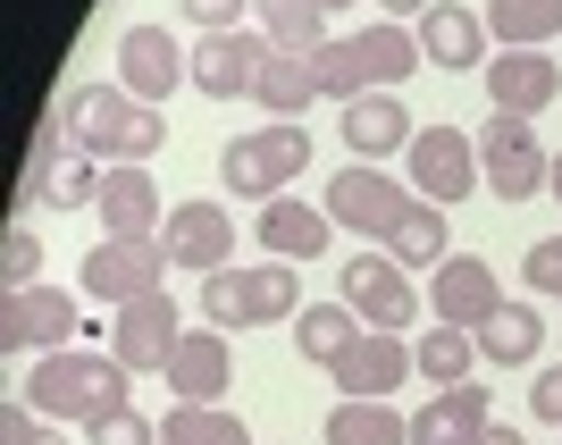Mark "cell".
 <instances>
[{
  "label": "cell",
  "mask_w": 562,
  "mask_h": 445,
  "mask_svg": "<svg viewBox=\"0 0 562 445\" xmlns=\"http://www.w3.org/2000/svg\"><path fill=\"white\" fill-rule=\"evenodd\" d=\"M311 168V135L294 126V118H269L260 135H235L227 152H218V177H227L244 202H285V186Z\"/></svg>",
  "instance_id": "5b68a950"
},
{
  "label": "cell",
  "mask_w": 562,
  "mask_h": 445,
  "mask_svg": "<svg viewBox=\"0 0 562 445\" xmlns=\"http://www.w3.org/2000/svg\"><path fill=\"white\" fill-rule=\"evenodd\" d=\"M168 387H177V403H218L235 387V361H227V329H186V345H177V361H168Z\"/></svg>",
  "instance_id": "7402d4cb"
},
{
  "label": "cell",
  "mask_w": 562,
  "mask_h": 445,
  "mask_svg": "<svg viewBox=\"0 0 562 445\" xmlns=\"http://www.w3.org/2000/svg\"><path fill=\"white\" fill-rule=\"evenodd\" d=\"M479 445H520V437H513V429H487V437H479Z\"/></svg>",
  "instance_id": "7bdbcfd3"
},
{
  "label": "cell",
  "mask_w": 562,
  "mask_h": 445,
  "mask_svg": "<svg viewBox=\"0 0 562 445\" xmlns=\"http://www.w3.org/2000/svg\"><path fill=\"white\" fill-rule=\"evenodd\" d=\"M160 244H168V260H177V269L218 278V269H227V253H235L227 202H177V211H168V227H160Z\"/></svg>",
  "instance_id": "2e32d148"
},
{
  "label": "cell",
  "mask_w": 562,
  "mask_h": 445,
  "mask_svg": "<svg viewBox=\"0 0 562 445\" xmlns=\"http://www.w3.org/2000/svg\"><path fill=\"white\" fill-rule=\"evenodd\" d=\"M0 445H68V437H59V421H43L34 403H9V412H0Z\"/></svg>",
  "instance_id": "8d00e7d4"
},
{
  "label": "cell",
  "mask_w": 562,
  "mask_h": 445,
  "mask_svg": "<svg viewBox=\"0 0 562 445\" xmlns=\"http://www.w3.org/2000/svg\"><path fill=\"white\" fill-rule=\"evenodd\" d=\"M85 329L76 320V294H59V286H18L9 303H0V345L9 353H68V336Z\"/></svg>",
  "instance_id": "4fadbf2b"
},
{
  "label": "cell",
  "mask_w": 562,
  "mask_h": 445,
  "mask_svg": "<svg viewBox=\"0 0 562 445\" xmlns=\"http://www.w3.org/2000/svg\"><path fill=\"white\" fill-rule=\"evenodd\" d=\"M479 361H495V370H520V361H538V345H546V320L529 303H504L495 320H479Z\"/></svg>",
  "instance_id": "4316f807"
},
{
  "label": "cell",
  "mask_w": 562,
  "mask_h": 445,
  "mask_svg": "<svg viewBox=\"0 0 562 445\" xmlns=\"http://www.w3.org/2000/svg\"><path fill=\"white\" fill-rule=\"evenodd\" d=\"M412 202H420V193H412V186H395V177H386L378 160H352L345 177L328 186V202H319V211H328L336 227H352V235H378V244H386V235H395V219L412 211Z\"/></svg>",
  "instance_id": "30bf717a"
},
{
  "label": "cell",
  "mask_w": 562,
  "mask_h": 445,
  "mask_svg": "<svg viewBox=\"0 0 562 445\" xmlns=\"http://www.w3.org/2000/svg\"><path fill=\"white\" fill-rule=\"evenodd\" d=\"M177 345H186V329H177V303L168 294H143V303H126L110 320V353L126 361V370H168L177 361Z\"/></svg>",
  "instance_id": "9a60e30c"
},
{
  "label": "cell",
  "mask_w": 562,
  "mask_h": 445,
  "mask_svg": "<svg viewBox=\"0 0 562 445\" xmlns=\"http://www.w3.org/2000/svg\"><path fill=\"white\" fill-rule=\"evenodd\" d=\"M126 387H135V370L117 361V353H43L34 361V387H25V403L43 412V421H101V412H126Z\"/></svg>",
  "instance_id": "3957f363"
},
{
  "label": "cell",
  "mask_w": 562,
  "mask_h": 445,
  "mask_svg": "<svg viewBox=\"0 0 562 445\" xmlns=\"http://www.w3.org/2000/svg\"><path fill=\"white\" fill-rule=\"evenodd\" d=\"M101 235H126V244H151V235L168 227V211H160V186L143 177V168H110L101 177Z\"/></svg>",
  "instance_id": "ffe728a7"
},
{
  "label": "cell",
  "mask_w": 562,
  "mask_h": 445,
  "mask_svg": "<svg viewBox=\"0 0 562 445\" xmlns=\"http://www.w3.org/2000/svg\"><path fill=\"white\" fill-rule=\"evenodd\" d=\"M244 9H252V0H186V18L202 25V34H227V25H244Z\"/></svg>",
  "instance_id": "f35d334b"
},
{
  "label": "cell",
  "mask_w": 562,
  "mask_h": 445,
  "mask_svg": "<svg viewBox=\"0 0 562 445\" xmlns=\"http://www.w3.org/2000/svg\"><path fill=\"white\" fill-rule=\"evenodd\" d=\"M412 110H403L395 93H361L345 101V143H352V160H386V152H412Z\"/></svg>",
  "instance_id": "603a6c76"
},
{
  "label": "cell",
  "mask_w": 562,
  "mask_h": 445,
  "mask_svg": "<svg viewBox=\"0 0 562 445\" xmlns=\"http://www.w3.org/2000/svg\"><path fill=\"white\" fill-rule=\"evenodd\" d=\"M160 445H252V429L227 403H177L160 421Z\"/></svg>",
  "instance_id": "836d02e7"
},
{
  "label": "cell",
  "mask_w": 562,
  "mask_h": 445,
  "mask_svg": "<svg viewBox=\"0 0 562 445\" xmlns=\"http://www.w3.org/2000/svg\"><path fill=\"white\" fill-rule=\"evenodd\" d=\"M378 253L395 260V269H446L453 260V235H446V211L437 202H412V211L395 219V235L378 244Z\"/></svg>",
  "instance_id": "484cf974"
},
{
  "label": "cell",
  "mask_w": 562,
  "mask_h": 445,
  "mask_svg": "<svg viewBox=\"0 0 562 445\" xmlns=\"http://www.w3.org/2000/svg\"><path fill=\"white\" fill-rule=\"evenodd\" d=\"M403 160H412V193L437 202V211H453L462 193H487V186H479V143L453 135V126H420Z\"/></svg>",
  "instance_id": "7c38bea8"
},
{
  "label": "cell",
  "mask_w": 562,
  "mask_h": 445,
  "mask_svg": "<svg viewBox=\"0 0 562 445\" xmlns=\"http://www.w3.org/2000/svg\"><path fill=\"white\" fill-rule=\"evenodd\" d=\"M554 93H562L554 51H495V59H487V101H495V118H538Z\"/></svg>",
  "instance_id": "e0dca14e"
},
{
  "label": "cell",
  "mask_w": 562,
  "mask_h": 445,
  "mask_svg": "<svg viewBox=\"0 0 562 445\" xmlns=\"http://www.w3.org/2000/svg\"><path fill=\"white\" fill-rule=\"evenodd\" d=\"M378 9H395V18H428L437 0H378Z\"/></svg>",
  "instance_id": "60d3db41"
},
{
  "label": "cell",
  "mask_w": 562,
  "mask_h": 445,
  "mask_svg": "<svg viewBox=\"0 0 562 445\" xmlns=\"http://www.w3.org/2000/svg\"><path fill=\"white\" fill-rule=\"evenodd\" d=\"M269 51H278V43H269V34H244V25H227V34H202V43H193V93H211V101L252 93Z\"/></svg>",
  "instance_id": "5bb4252c"
},
{
  "label": "cell",
  "mask_w": 562,
  "mask_h": 445,
  "mask_svg": "<svg viewBox=\"0 0 562 445\" xmlns=\"http://www.w3.org/2000/svg\"><path fill=\"white\" fill-rule=\"evenodd\" d=\"M59 126H68L76 152H93L101 168H143L168 143V118L151 101H135L126 85H76L59 101Z\"/></svg>",
  "instance_id": "6da1fadb"
},
{
  "label": "cell",
  "mask_w": 562,
  "mask_h": 445,
  "mask_svg": "<svg viewBox=\"0 0 562 445\" xmlns=\"http://www.w3.org/2000/svg\"><path fill=\"white\" fill-rule=\"evenodd\" d=\"M412 68H428V51H420V34H403L395 18L361 25V34H328V43L311 51V76H319V93H328V101L386 93V85H403Z\"/></svg>",
  "instance_id": "7a4b0ae2"
},
{
  "label": "cell",
  "mask_w": 562,
  "mask_h": 445,
  "mask_svg": "<svg viewBox=\"0 0 562 445\" xmlns=\"http://www.w3.org/2000/svg\"><path fill=\"white\" fill-rule=\"evenodd\" d=\"M487 387H437V396L420 403V412H412V445H479L487 437Z\"/></svg>",
  "instance_id": "44dd1931"
},
{
  "label": "cell",
  "mask_w": 562,
  "mask_h": 445,
  "mask_svg": "<svg viewBox=\"0 0 562 445\" xmlns=\"http://www.w3.org/2000/svg\"><path fill=\"white\" fill-rule=\"evenodd\" d=\"M428 303H437V320H446V329H479V320H495V311H504V286H495L487 260L453 253L446 269H437V286H428Z\"/></svg>",
  "instance_id": "d6986e66"
},
{
  "label": "cell",
  "mask_w": 562,
  "mask_h": 445,
  "mask_svg": "<svg viewBox=\"0 0 562 445\" xmlns=\"http://www.w3.org/2000/svg\"><path fill=\"white\" fill-rule=\"evenodd\" d=\"M554 34H562V0H487V43L546 51Z\"/></svg>",
  "instance_id": "f1b7e54d"
},
{
  "label": "cell",
  "mask_w": 562,
  "mask_h": 445,
  "mask_svg": "<svg viewBox=\"0 0 562 445\" xmlns=\"http://www.w3.org/2000/svg\"><path fill=\"white\" fill-rule=\"evenodd\" d=\"M336 303H352V311H361V329H386V336H403L412 320H420L412 269H395L386 253H352L345 278H336Z\"/></svg>",
  "instance_id": "ba28073f"
},
{
  "label": "cell",
  "mask_w": 562,
  "mask_h": 445,
  "mask_svg": "<svg viewBox=\"0 0 562 445\" xmlns=\"http://www.w3.org/2000/svg\"><path fill=\"white\" fill-rule=\"evenodd\" d=\"M252 18L278 51H303V59L328 43V9H319V0H252Z\"/></svg>",
  "instance_id": "1f68e13d"
},
{
  "label": "cell",
  "mask_w": 562,
  "mask_h": 445,
  "mask_svg": "<svg viewBox=\"0 0 562 445\" xmlns=\"http://www.w3.org/2000/svg\"><path fill=\"white\" fill-rule=\"evenodd\" d=\"M470 361H479V336H470V329H446V320H428V336L412 345V370H420L428 387H462Z\"/></svg>",
  "instance_id": "d6a6232c"
},
{
  "label": "cell",
  "mask_w": 562,
  "mask_h": 445,
  "mask_svg": "<svg viewBox=\"0 0 562 445\" xmlns=\"http://www.w3.org/2000/svg\"><path fill=\"white\" fill-rule=\"evenodd\" d=\"M420 51L437 68H487V18L462 9V0H437L420 18Z\"/></svg>",
  "instance_id": "cb8c5ba5"
},
{
  "label": "cell",
  "mask_w": 562,
  "mask_h": 445,
  "mask_svg": "<svg viewBox=\"0 0 562 445\" xmlns=\"http://www.w3.org/2000/svg\"><path fill=\"white\" fill-rule=\"evenodd\" d=\"M546 152H538V126L529 118H487V135H479V186L495 193V202H529V193H546Z\"/></svg>",
  "instance_id": "9c48e42d"
},
{
  "label": "cell",
  "mask_w": 562,
  "mask_h": 445,
  "mask_svg": "<svg viewBox=\"0 0 562 445\" xmlns=\"http://www.w3.org/2000/svg\"><path fill=\"white\" fill-rule=\"evenodd\" d=\"M85 294L93 303H110V311H126V303H143V294H168V244L151 235V244H126V235H101L93 253H85Z\"/></svg>",
  "instance_id": "8992f818"
},
{
  "label": "cell",
  "mask_w": 562,
  "mask_h": 445,
  "mask_svg": "<svg viewBox=\"0 0 562 445\" xmlns=\"http://www.w3.org/2000/svg\"><path fill=\"white\" fill-rule=\"evenodd\" d=\"M520 278H529V294H554V303H562V235L529 244V260H520Z\"/></svg>",
  "instance_id": "74e56055"
},
{
  "label": "cell",
  "mask_w": 562,
  "mask_h": 445,
  "mask_svg": "<svg viewBox=\"0 0 562 445\" xmlns=\"http://www.w3.org/2000/svg\"><path fill=\"white\" fill-rule=\"evenodd\" d=\"M319 9H328V18H336V9H352V0H319Z\"/></svg>",
  "instance_id": "ee69618b"
},
{
  "label": "cell",
  "mask_w": 562,
  "mask_h": 445,
  "mask_svg": "<svg viewBox=\"0 0 562 445\" xmlns=\"http://www.w3.org/2000/svg\"><path fill=\"white\" fill-rule=\"evenodd\" d=\"M294 311H303L294 260H260V269H218V278H202V320H211V329H269V320H294Z\"/></svg>",
  "instance_id": "277c9868"
},
{
  "label": "cell",
  "mask_w": 562,
  "mask_h": 445,
  "mask_svg": "<svg viewBox=\"0 0 562 445\" xmlns=\"http://www.w3.org/2000/svg\"><path fill=\"white\" fill-rule=\"evenodd\" d=\"M546 193H554V202H562V152H554V168H546Z\"/></svg>",
  "instance_id": "b9f144b4"
},
{
  "label": "cell",
  "mask_w": 562,
  "mask_h": 445,
  "mask_svg": "<svg viewBox=\"0 0 562 445\" xmlns=\"http://www.w3.org/2000/svg\"><path fill=\"white\" fill-rule=\"evenodd\" d=\"M85 445H160V421H143L135 403H126V412H101V421H85Z\"/></svg>",
  "instance_id": "d590c367"
},
{
  "label": "cell",
  "mask_w": 562,
  "mask_h": 445,
  "mask_svg": "<svg viewBox=\"0 0 562 445\" xmlns=\"http://www.w3.org/2000/svg\"><path fill=\"white\" fill-rule=\"evenodd\" d=\"M328 235H336V219L328 211H311V202H260V253H278V260H319L328 253Z\"/></svg>",
  "instance_id": "d4e9b609"
},
{
  "label": "cell",
  "mask_w": 562,
  "mask_h": 445,
  "mask_svg": "<svg viewBox=\"0 0 562 445\" xmlns=\"http://www.w3.org/2000/svg\"><path fill=\"white\" fill-rule=\"evenodd\" d=\"M117 85L160 110L177 85H193V43H177L168 25H126L117 34Z\"/></svg>",
  "instance_id": "8fae6325"
},
{
  "label": "cell",
  "mask_w": 562,
  "mask_h": 445,
  "mask_svg": "<svg viewBox=\"0 0 562 445\" xmlns=\"http://www.w3.org/2000/svg\"><path fill=\"white\" fill-rule=\"evenodd\" d=\"M101 177L110 168L93 152H76L68 126H34V143H25V193H43L50 211H85V202H101Z\"/></svg>",
  "instance_id": "52a82bcc"
},
{
  "label": "cell",
  "mask_w": 562,
  "mask_h": 445,
  "mask_svg": "<svg viewBox=\"0 0 562 445\" xmlns=\"http://www.w3.org/2000/svg\"><path fill=\"white\" fill-rule=\"evenodd\" d=\"M252 101H260L269 118H303V101H319V76H311V59H303V51H269V59H260Z\"/></svg>",
  "instance_id": "f546056e"
},
{
  "label": "cell",
  "mask_w": 562,
  "mask_h": 445,
  "mask_svg": "<svg viewBox=\"0 0 562 445\" xmlns=\"http://www.w3.org/2000/svg\"><path fill=\"white\" fill-rule=\"evenodd\" d=\"M336 387H345V396H370V403H386L403 387V378H420L412 370V345H403V336H386V329H361V345L345 353V361H336Z\"/></svg>",
  "instance_id": "ac0fdd59"
},
{
  "label": "cell",
  "mask_w": 562,
  "mask_h": 445,
  "mask_svg": "<svg viewBox=\"0 0 562 445\" xmlns=\"http://www.w3.org/2000/svg\"><path fill=\"white\" fill-rule=\"evenodd\" d=\"M328 445H412V421L395 403H370V396H345L328 412Z\"/></svg>",
  "instance_id": "4dcf8cb0"
},
{
  "label": "cell",
  "mask_w": 562,
  "mask_h": 445,
  "mask_svg": "<svg viewBox=\"0 0 562 445\" xmlns=\"http://www.w3.org/2000/svg\"><path fill=\"white\" fill-rule=\"evenodd\" d=\"M529 412L562 429V361H546V370H538V387H529Z\"/></svg>",
  "instance_id": "ab89813d"
},
{
  "label": "cell",
  "mask_w": 562,
  "mask_h": 445,
  "mask_svg": "<svg viewBox=\"0 0 562 445\" xmlns=\"http://www.w3.org/2000/svg\"><path fill=\"white\" fill-rule=\"evenodd\" d=\"M0 278H9V294H18V286H43V235L34 227L0 235Z\"/></svg>",
  "instance_id": "e575fe53"
},
{
  "label": "cell",
  "mask_w": 562,
  "mask_h": 445,
  "mask_svg": "<svg viewBox=\"0 0 562 445\" xmlns=\"http://www.w3.org/2000/svg\"><path fill=\"white\" fill-rule=\"evenodd\" d=\"M294 345H303V361H345L352 345H361V311L352 303H303L294 311Z\"/></svg>",
  "instance_id": "83f0119b"
}]
</instances>
